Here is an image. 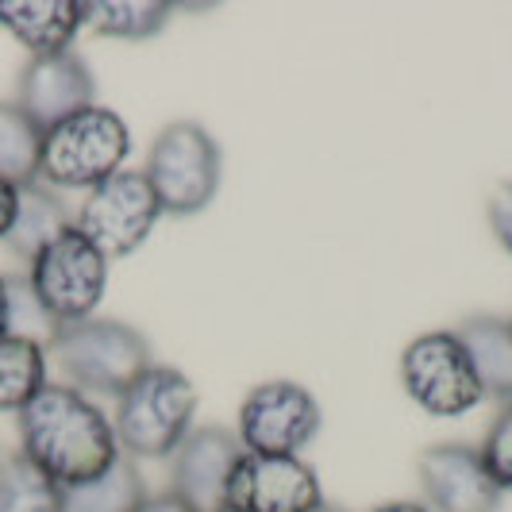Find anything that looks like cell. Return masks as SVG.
<instances>
[{
  "instance_id": "6da1fadb",
  "label": "cell",
  "mask_w": 512,
  "mask_h": 512,
  "mask_svg": "<svg viewBox=\"0 0 512 512\" xmlns=\"http://www.w3.org/2000/svg\"><path fill=\"white\" fill-rule=\"evenodd\" d=\"M20 455L39 466L62 489L93 482L120 459V439L81 389L47 382L39 397L20 412Z\"/></svg>"
},
{
  "instance_id": "7a4b0ae2",
  "label": "cell",
  "mask_w": 512,
  "mask_h": 512,
  "mask_svg": "<svg viewBox=\"0 0 512 512\" xmlns=\"http://www.w3.org/2000/svg\"><path fill=\"white\" fill-rule=\"evenodd\" d=\"M197 385L174 366H151L116 397L112 428L128 459H174L197 416Z\"/></svg>"
},
{
  "instance_id": "3957f363",
  "label": "cell",
  "mask_w": 512,
  "mask_h": 512,
  "mask_svg": "<svg viewBox=\"0 0 512 512\" xmlns=\"http://www.w3.org/2000/svg\"><path fill=\"white\" fill-rule=\"evenodd\" d=\"M66 385L101 397H120L143 370H151V343L139 328L108 316L62 324L47 347Z\"/></svg>"
},
{
  "instance_id": "277c9868",
  "label": "cell",
  "mask_w": 512,
  "mask_h": 512,
  "mask_svg": "<svg viewBox=\"0 0 512 512\" xmlns=\"http://www.w3.org/2000/svg\"><path fill=\"white\" fill-rule=\"evenodd\" d=\"M131 154V131L120 112L93 104L70 120L43 131L39 181L58 189H97L124 170Z\"/></svg>"
},
{
  "instance_id": "5b68a950",
  "label": "cell",
  "mask_w": 512,
  "mask_h": 512,
  "mask_svg": "<svg viewBox=\"0 0 512 512\" xmlns=\"http://www.w3.org/2000/svg\"><path fill=\"white\" fill-rule=\"evenodd\" d=\"M143 174L151 181L162 212L197 216L212 205L220 189V147L201 124L178 120L158 131Z\"/></svg>"
},
{
  "instance_id": "8992f818",
  "label": "cell",
  "mask_w": 512,
  "mask_h": 512,
  "mask_svg": "<svg viewBox=\"0 0 512 512\" xmlns=\"http://www.w3.org/2000/svg\"><path fill=\"white\" fill-rule=\"evenodd\" d=\"M108 266L112 262L81 231L70 228L27 262L24 278L47 316L62 328L97 316L108 289Z\"/></svg>"
},
{
  "instance_id": "52a82bcc",
  "label": "cell",
  "mask_w": 512,
  "mask_h": 512,
  "mask_svg": "<svg viewBox=\"0 0 512 512\" xmlns=\"http://www.w3.org/2000/svg\"><path fill=\"white\" fill-rule=\"evenodd\" d=\"M401 382L428 416H466L486 401L474 362L455 332L416 335L401 355Z\"/></svg>"
},
{
  "instance_id": "ba28073f",
  "label": "cell",
  "mask_w": 512,
  "mask_h": 512,
  "mask_svg": "<svg viewBox=\"0 0 512 512\" xmlns=\"http://www.w3.org/2000/svg\"><path fill=\"white\" fill-rule=\"evenodd\" d=\"M162 216L151 181L143 170H120L116 178L89 189L77 208L74 228L101 251L108 262L135 255Z\"/></svg>"
},
{
  "instance_id": "9c48e42d",
  "label": "cell",
  "mask_w": 512,
  "mask_h": 512,
  "mask_svg": "<svg viewBox=\"0 0 512 512\" xmlns=\"http://www.w3.org/2000/svg\"><path fill=\"white\" fill-rule=\"evenodd\" d=\"M324 412L297 382H262L239 405V443L251 455H301L320 436Z\"/></svg>"
},
{
  "instance_id": "30bf717a",
  "label": "cell",
  "mask_w": 512,
  "mask_h": 512,
  "mask_svg": "<svg viewBox=\"0 0 512 512\" xmlns=\"http://www.w3.org/2000/svg\"><path fill=\"white\" fill-rule=\"evenodd\" d=\"M324 505L316 470L301 455H251L235 466L228 482V512H312Z\"/></svg>"
},
{
  "instance_id": "8fae6325",
  "label": "cell",
  "mask_w": 512,
  "mask_h": 512,
  "mask_svg": "<svg viewBox=\"0 0 512 512\" xmlns=\"http://www.w3.org/2000/svg\"><path fill=\"white\" fill-rule=\"evenodd\" d=\"M420 489L432 512H497L501 486L482 462V451L470 443H432L416 459Z\"/></svg>"
},
{
  "instance_id": "7c38bea8",
  "label": "cell",
  "mask_w": 512,
  "mask_h": 512,
  "mask_svg": "<svg viewBox=\"0 0 512 512\" xmlns=\"http://www.w3.org/2000/svg\"><path fill=\"white\" fill-rule=\"evenodd\" d=\"M243 459V443L228 428H193L170 459V493L193 512H224L228 482Z\"/></svg>"
},
{
  "instance_id": "4fadbf2b",
  "label": "cell",
  "mask_w": 512,
  "mask_h": 512,
  "mask_svg": "<svg viewBox=\"0 0 512 512\" xmlns=\"http://www.w3.org/2000/svg\"><path fill=\"white\" fill-rule=\"evenodd\" d=\"M93 97H97V81L89 74L85 58L74 51L27 58L20 81H16V104L43 131L93 108Z\"/></svg>"
},
{
  "instance_id": "5bb4252c",
  "label": "cell",
  "mask_w": 512,
  "mask_h": 512,
  "mask_svg": "<svg viewBox=\"0 0 512 512\" xmlns=\"http://www.w3.org/2000/svg\"><path fill=\"white\" fill-rule=\"evenodd\" d=\"M89 24L85 0H0V27L31 51V58L70 51L77 31Z\"/></svg>"
},
{
  "instance_id": "9a60e30c",
  "label": "cell",
  "mask_w": 512,
  "mask_h": 512,
  "mask_svg": "<svg viewBox=\"0 0 512 512\" xmlns=\"http://www.w3.org/2000/svg\"><path fill=\"white\" fill-rule=\"evenodd\" d=\"M70 228H74V216H70L66 201L54 193L51 185L27 181V185H20L16 220H12V231L4 235V247L16 258L31 262L47 243H54L62 231H70Z\"/></svg>"
},
{
  "instance_id": "2e32d148",
  "label": "cell",
  "mask_w": 512,
  "mask_h": 512,
  "mask_svg": "<svg viewBox=\"0 0 512 512\" xmlns=\"http://www.w3.org/2000/svg\"><path fill=\"white\" fill-rule=\"evenodd\" d=\"M455 335L462 339L466 355L474 362V374L486 389V397L512 401V328L501 316H470Z\"/></svg>"
},
{
  "instance_id": "e0dca14e",
  "label": "cell",
  "mask_w": 512,
  "mask_h": 512,
  "mask_svg": "<svg viewBox=\"0 0 512 512\" xmlns=\"http://www.w3.org/2000/svg\"><path fill=\"white\" fill-rule=\"evenodd\" d=\"M147 482L139 474L135 459L120 455L93 482L62 489V512H139L147 501Z\"/></svg>"
},
{
  "instance_id": "ac0fdd59",
  "label": "cell",
  "mask_w": 512,
  "mask_h": 512,
  "mask_svg": "<svg viewBox=\"0 0 512 512\" xmlns=\"http://www.w3.org/2000/svg\"><path fill=\"white\" fill-rule=\"evenodd\" d=\"M47 385V347L24 335H0V412H20Z\"/></svg>"
},
{
  "instance_id": "d6986e66",
  "label": "cell",
  "mask_w": 512,
  "mask_h": 512,
  "mask_svg": "<svg viewBox=\"0 0 512 512\" xmlns=\"http://www.w3.org/2000/svg\"><path fill=\"white\" fill-rule=\"evenodd\" d=\"M39 158H43V128L16 101H0V178L12 185L39 181Z\"/></svg>"
},
{
  "instance_id": "ffe728a7",
  "label": "cell",
  "mask_w": 512,
  "mask_h": 512,
  "mask_svg": "<svg viewBox=\"0 0 512 512\" xmlns=\"http://www.w3.org/2000/svg\"><path fill=\"white\" fill-rule=\"evenodd\" d=\"M174 16V4L166 0H93L89 4V27L108 39H131L143 43L158 35Z\"/></svg>"
},
{
  "instance_id": "44dd1931",
  "label": "cell",
  "mask_w": 512,
  "mask_h": 512,
  "mask_svg": "<svg viewBox=\"0 0 512 512\" xmlns=\"http://www.w3.org/2000/svg\"><path fill=\"white\" fill-rule=\"evenodd\" d=\"M0 512H62V486L24 455L0 462Z\"/></svg>"
},
{
  "instance_id": "7402d4cb",
  "label": "cell",
  "mask_w": 512,
  "mask_h": 512,
  "mask_svg": "<svg viewBox=\"0 0 512 512\" xmlns=\"http://www.w3.org/2000/svg\"><path fill=\"white\" fill-rule=\"evenodd\" d=\"M54 332H58V324L47 316V308L39 305L27 278H8V335H24V339L51 347Z\"/></svg>"
},
{
  "instance_id": "603a6c76",
  "label": "cell",
  "mask_w": 512,
  "mask_h": 512,
  "mask_svg": "<svg viewBox=\"0 0 512 512\" xmlns=\"http://www.w3.org/2000/svg\"><path fill=\"white\" fill-rule=\"evenodd\" d=\"M478 451H482V462L493 474V482L501 486V493H512V401H505V409L497 412V420L489 424Z\"/></svg>"
},
{
  "instance_id": "cb8c5ba5",
  "label": "cell",
  "mask_w": 512,
  "mask_h": 512,
  "mask_svg": "<svg viewBox=\"0 0 512 512\" xmlns=\"http://www.w3.org/2000/svg\"><path fill=\"white\" fill-rule=\"evenodd\" d=\"M486 216H489V231L497 235V243L512 255V181L497 185V189L489 193Z\"/></svg>"
},
{
  "instance_id": "d4e9b609",
  "label": "cell",
  "mask_w": 512,
  "mask_h": 512,
  "mask_svg": "<svg viewBox=\"0 0 512 512\" xmlns=\"http://www.w3.org/2000/svg\"><path fill=\"white\" fill-rule=\"evenodd\" d=\"M16 201H20V185L0 178V243L4 235L12 231V220H16Z\"/></svg>"
},
{
  "instance_id": "484cf974",
  "label": "cell",
  "mask_w": 512,
  "mask_h": 512,
  "mask_svg": "<svg viewBox=\"0 0 512 512\" xmlns=\"http://www.w3.org/2000/svg\"><path fill=\"white\" fill-rule=\"evenodd\" d=\"M139 512H193L181 497H174L170 489L166 493H158V497H147L143 505H139Z\"/></svg>"
},
{
  "instance_id": "4316f807",
  "label": "cell",
  "mask_w": 512,
  "mask_h": 512,
  "mask_svg": "<svg viewBox=\"0 0 512 512\" xmlns=\"http://www.w3.org/2000/svg\"><path fill=\"white\" fill-rule=\"evenodd\" d=\"M370 512H432L428 505H420V501H389V505H378V509Z\"/></svg>"
},
{
  "instance_id": "83f0119b",
  "label": "cell",
  "mask_w": 512,
  "mask_h": 512,
  "mask_svg": "<svg viewBox=\"0 0 512 512\" xmlns=\"http://www.w3.org/2000/svg\"><path fill=\"white\" fill-rule=\"evenodd\" d=\"M0 335H8V278L0 274Z\"/></svg>"
},
{
  "instance_id": "f1b7e54d",
  "label": "cell",
  "mask_w": 512,
  "mask_h": 512,
  "mask_svg": "<svg viewBox=\"0 0 512 512\" xmlns=\"http://www.w3.org/2000/svg\"><path fill=\"white\" fill-rule=\"evenodd\" d=\"M312 512H343V509H335V505H328V501H324V505H316Z\"/></svg>"
},
{
  "instance_id": "f546056e",
  "label": "cell",
  "mask_w": 512,
  "mask_h": 512,
  "mask_svg": "<svg viewBox=\"0 0 512 512\" xmlns=\"http://www.w3.org/2000/svg\"><path fill=\"white\" fill-rule=\"evenodd\" d=\"M509 328H512V320H509Z\"/></svg>"
},
{
  "instance_id": "4dcf8cb0",
  "label": "cell",
  "mask_w": 512,
  "mask_h": 512,
  "mask_svg": "<svg viewBox=\"0 0 512 512\" xmlns=\"http://www.w3.org/2000/svg\"><path fill=\"white\" fill-rule=\"evenodd\" d=\"M224 512H228V509H224Z\"/></svg>"
}]
</instances>
